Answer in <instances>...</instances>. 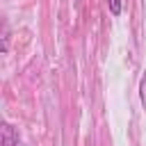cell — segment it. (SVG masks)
I'll list each match as a JSON object with an SVG mask.
<instances>
[{"mask_svg": "<svg viewBox=\"0 0 146 146\" xmlns=\"http://www.w3.org/2000/svg\"><path fill=\"white\" fill-rule=\"evenodd\" d=\"M0 141H2V146H23V144H21V137H18V132L14 130L11 123H2Z\"/></svg>", "mask_w": 146, "mask_h": 146, "instance_id": "cell-1", "label": "cell"}, {"mask_svg": "<svg viewBox=\"0 0 146 146\" xmlns=\"http://www.w3.org/2000/svg\"><path fill=\"white\" fill-rule=\"evenodd\" d=\"M139 100H141V107L146 110V71L141 73V80H139Z\"/></svg>", "mask_w": 146, "mask_h": 146, "instance_id": "cell-2", "label": "cell"}, {"mask_svg": "<svg viewBox=\"0 0 146 146\" xmlns=\"http://www.w3.org/2000/svg\"><path fill=\"white\" fill-rule=\"evenodd\" d=\"M107 5H110L112 16H121V9H123V2L121 0H107Z\"/></svg>", "mask_w": 146, "mask_h": 146, "instance_id": "cell-3", "label": "cell"}]
</instances>
